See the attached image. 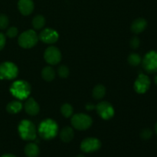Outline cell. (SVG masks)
<instances>
[{"label":"cell","instance_id":"1","mask_svg":"<svg viewBox=\"0 0 157 157\" xmlns=\"http://www.w3.org/2000/svg\"><path fill=\"white\" fill-rule=\"evenodd\" d=\"M58 124L52 119H46L41 121L38 127V133L42 139L49 140L58 135Z\"/></svg>","mask_w":157,"mask_h":157},{"label":"cell","instance_id":"2","mask_svg":"<svg viewBox=\"0 0 157 157\" xmlns=\"http://www.w3.org/2000/svg\"><path fill=\"white\" fill-rule=\"evenodd\" d=\"M10 92L17 99H27L31 94L30 84L25 81H15L10 87Z\"/></svg>","mask_w":157,"mask_h":157},{"label":"cell","instance_id":"3","mask_svg":"<svg viewBox=\"0 0 157 157\" xmlns=\"http://www.w3.org/2000/svg\"><path fill=\"white\" fill-rule=\"evenodd\" d=\"M20 137L24 140H34L36 138V128L35 124L28 120H23L18 127Z\"/></svg>","mask_w":157,"mask_h":157},{"label":"cell","instance_id":"4","mask_svg":"<svg viewBox=\"0 0 157 157\" xmlns=\"http://www.w3.org/2000/svg\"><path fill=\"white\" fill-rule=\"evenodd\" d=\"M38 36L34 30H27L18 37V44L23 48H32L38 41Z\"/></svg>","mask_w":157,"mask_h":157},{"label":"cell","instance_id":"5","mask_svg":"<svg viewBox=\"0 0 157 157\" xmlns=\"http://www.w3.org/2000/svg\"><path fill=\"white\" fill-rule=\"evenodd\" d=\"M92 119L85 113H78L72 117L71 124L78 130H86L92 125Z\"/></svg>","mask_w":157,"mask_h":157},{"label":"cell","instance_id":"6","mask_svg":"<svg viewBox=\"0 0 157 157\" xmlns=\"http://www.w3.org/2000/svg\"><path fill=\"white\" fill-rule=\"evenodd\" d=\"M18 67L14 63L6 61L0 64V79H14L18 76Z\"/></svg>","mask_w":157,"mask_h":157},{"label":"cell","instance_id":"7","mask_svg":"<svg viewBox=\"0 0 157 157\" xmlns=\"http://www.w3.org/2000/svg\"><path fill=\"white\" fill-rule=\"evenodd\" d=\"M143 67L147 73L153 74L157 72V51L147 52L142 59Z\"/></svg>","mask_w":157,"mask_h":157},{"label":"cell","instance_id":"8","mask_svg":"<svg viewBox=\"0 0 157 157\" xmlns=\"http://www.w3.org/2000/svg\"><path fill=\"white\" fill-rule=\"evenodd\" d=\"M44 58L48 64L51 65H55L61 61V53L58 48L51 46L48 48L44 52Z\"/></svg>","mask_w":157,"mask_h":157},{"label":"cell","instance_id":"9","mask_svg":"<svg viewBox=\"0 0 157 157\" xmlns=\"http://www.w3.org/2000/svg\"><path fill=\"white\" fill-rule=\"evenodd\" d=\"M151 85V81L147 75L140 74L134 83V90L136 93L143 94L147 92Z\"/></svg>","mask_w":157,"mask_h":157},{"label":"cell","instance_id":"10","mask_svg":"<svg viewBox=\"0 0 157 157\" xmlns=\"http://www.w3.org/2000/svg\"><path fill=\"white\" fill-rule=\"evenodd\" d=\"M101 142L94 137H87L84 139L81 144V150L86 153H94L100 150Z\"/></svg>","mask_w":157,"mask_h":157},{"label":"cell","instance_id":"11","mask_svg":"<svg viewBox=\"0 0 157 157\" xmlns=\"http://www.w3.org/2000/svg\"><path fill=\"white\" fill-rule=\"evenodd\" d=\"M96 110L99 116L104 120H110L114 115V110L111 104L107 101L99 103L96 106Z\"/></svg>","mask_w":157,"mask_h":157},{"label":"cell","instance_id":"12","mask_svg":"<svg viewBox=\"0 0 157 157\" xmlns=\"http://www.w3.org/2000/svg\"><path fill=\"white\" fill-rule=\"evenodd\" d=\"M58 33L54 29L47 28L43 29L40 33L38 38L45 44H54L58 40Z\"/></svg>","mask_w":157,"mask_h":157},{"label":"cell","instance_id":"13","mask_svg":"<svg viewBox=\"0 0 157 157\" xmlns=\"http://www.w3.org/2000/svg\"><path fill=\"white\" fill-rule=\"evenodd\" d=\"M35 5L32 0H19L18 2V8L19 12L23 15H29L32 13Z\"/></svg>","mask_w":157,"mask_h":157},{"label":"cell","instance_id":"14","mask_svg":"<svg viewBox=\"0 0 157 157\" xmlns=\"http://www.w3.org/2000/svg\"><path fill=\"white\" fill-rule=\"evenodd\" d=\"M25 110L28 114L31 115V116H35L39 113L40 107L38 103L33 99V98H30L27 100V101L25 104Z\"/></svg>","mask_w":157,"mask_h":157},{"label":"cell","instance_id":"15","mask_svg":"<svg viewBox=\"0 0 157 157\" xmlns=\"http://www.w3.org/2000/svg\"><path fill=\"white\" fill-rule=\"evenodd\" d=\"M147 27V21L145 18H138L132 22L131 31L135 34H140L144 32Z\"/></svg>","mask_w":157,"mask_h":157},{"label":"cell","instance_id":"16","mask_svg":"<svg viewBox=\"0 0 157 157\" xmlns=\"http://www.w3.org/2000/svg\"><path fill=\"white\" fill-rule=\"evenodd\" d=\"M25 154L27 157H38L40 153L39 147L36 144L29 143L25 147Z\"/></svg>","mask_w":157,"mask_h":157},{"label":"cell","instance_id":"17","mask_svg":"<svg viewBox=\"0 0 157 157\" xmlns=\"http://www.w3.org/2000/svg\"><path fill=\"white\" fill-rule=\"evenodd\" d=\"M75 133L71 127H65L60 132V138L64 143H69L74 139Z\"/></svg>","mask_w":157,"mask_h":157},{"label":"cell","instance_id":"18","mask_svg":"<svg viewBox=\"0 0 157 157\" xmlns=\"http://www.w3.org/2000/svg\"><path fill=\"white\" fill-rule=\"evenodd\" d=\"M41 77L46 81H52L55 78V71L51 66L44 67L41 71Z\"/></svg>","mask_w":157,"mask_h":157},{"label":"cell","instance_id":"19","mask_svg":"<svg viewBox=\"0 0 157 157\" xmlns=\"http://www.w3.org/2000/svg\"><path fill=\"white\" fill-rule=\"evenodd\" d=\"M21 109H22V104L20 101H18L9 102L6 107V110L11 114H15V113H19Z\"/></svg>","mask_w":157,"mask_h":157},{"label":"cell","instance_id":"20","mask_svg":"<svg viewBox=\"0 0 157 157\" xmlns=\"http://www.w3.org/2000/svg\"><path fill=\"white\" fill-rule=\"evenodd\" d=\"M93 94L94 98L95 100H101L105 96L106 94V88L104 85L102 84H98V85L95 86V87L93 90Z\"/></svg>","mask_w":157,"mask_h":157},{"label":"cell","instance_id":"21","mask_svg":"<svg viewBox=\"0 0 157 157\" xmlns=\"http://www.w3.org/2000/svg\"><path fill=\"white\" fill-rule=\"evenodd\" d=\"M45 25V18L43 15H38L34 17L32 20V25L35 29H41Z\"/></svg>","mask_w":157,"mask_h":157},{"label":"cell","instance_id":"22","mask_svg":"<svg viewBox=\"0 0 157 157\" xmlns=\"http://www.w3.org/2000/svg\"><path fill=\"white\" fill-rule=\"evenodd\" d=\"M127 61L132 66H137L142 62V58L140 55L136 53H131L128 56Z\"/></svg>","mask_w":157,"mask_h":157},{"label":"cell","instance_id":"23","mask_svg":"<svg viewBox=\"0 0 157 157\" xmlns=\"http://www.w3.org/2000/svg\"><path fill=\"white\" fill-rule=\"evenodd\" d=\"M61 112L63 116L66 118L71 117L73 113V107L69 104H64L61 107Z\"/></svg>","mask_w":157,"mask_h":157},{"label":"cell","instance_id":"24","mask_svg":"<svg viewBox=\"0 0 157 157\" xmlns=\"http://www.w3.org/2000/svg\"><path fill=\"white\" fill-rule=\"evenodd\" d=\"M58 74L59 75L60 78H67L69 76V69L67 66L65 65H61L58 67Z\"/></svg>","mask_w":157,"mask_h":157},{"label":"cell","instance_id":"25","mask_svg":"<svg viewBox=\"0 0 157 157\" xmlns=\"http://www.w3.org/2000/svg\"><path fill=\"white\" fill-rule=\"evenodd\" d=\"M153 131L150 129L145 128L141 130L140 133V136L144 140H148L153 136Z\"/></svg>","mask_w":157,"mask_h":157},{"label":"cell","instance_id":"26","mask_svg":"<svg viewBox=\"0 0 157 157\" xmlns=\"http://www.w3.org/2000/svg\"><path fill=\"white\" fill-rule=\"evenodd\" d=\"M9 18H8L7 15H4V14H1L0 15V29H6L9 25Z\"/></svg>","mask_w":157,"mask_h":157},{"label":"cell","instance_id":"27","mask_svg":"<svg viewBox=\"0 0 157 157\" xmlns=\"http://www.w3.org/2000/svg\"><path fill=\"white\" fill-rule=\"evenodd\" d=\"M140 44V38H138V37L135 36L131 38V40H130V45L132 48L133 49L138 48Z\"/></svg>","mask_w":157,"mask_h":157},{"label":"cell","instance_id":"28","mask_svg":"<svg viewBox=\"0 0 157 157\" xmlns=\"http://www.w3.org/2000/svg\"><path fill=\"white\" fill-rule=\"evenodd\" d=\"M17 35H18V29L15 27L9 28L7 30V32H6V35H7L9 38H15V37H16Z\"/></svg>","mask_w":157,"mask_h":157},{"label":"cell","instance_id":"29","mask_svg":"<svg viewBox=\"0 0 157 157\" xmlns=\"http://www.w3.org/2000/svg\"><path fill=\"white\" fill-rule=\"evenodd\" d=\"M6 36L4 35V34L0 32V51L3 49V48L6 45Z\"/></svg>","mask_w":157,"mask_h":157},{"label":"cell","instance_id":"30","mask_svg":"<svg viewBox=\"0 0 157 157\" xmlns=\"http://www.w3.org/2000/svg\"><path fill=\"white\" fill-rule=\"evenodd\" d=\"M94 105H92V104H87V105H86V108H87V110H93L94 108Z\"/></svg>","mask_w":157,"mask_h":157},{"label":"cell","instance_id":"31","mask_svg":"<svg viewBox=\"0 0 157 157\" xmlns=\"http://www.w3.org/2000/svg\"><path fill=\"white\" fill-rule=\"evenodd\" d=\"M1 157H16L15 155L13 154H10V153H7V154H4L2 155Z\"/></svg>","mask_w":157,"mask_h":157},{"label":"cell","instance_id":"32","mask_svg":"<svg viewBox=\"0 0 157 157\" xmlns=\"http://www.w3.org/2000/svg\"><path fill=\"white\" fill-rule=\"evenodd\" d=\"M154 83H155V84L157 86V75L155 76V78H154Z\"/></svg>","mask_w":157,"mask_h":157},{"label":"cell","instance_id":"33","mask_svg":"<svg viewBox=\"0 0 157 157\" xmlns=\"http://www.w3.org/2000/svg\"><path fill=\"white\" fill-rule=\"evenodd\" d=\"M154 129H155V133H156V135H157V122L156 123V124H155Z\"/></svg>","mask_w":157,"mask_h":157},{"label":"cell","instance_id":"34","mask_svg":"<svg viewBox=\"0 0 157 157\" xmlns=\"http://www.w3.org/2000/svg\"><path fill=\"white\" fill-rule=\"evenodd\" d=\"M76 157H84V156H83V155H81V154H79V155H78Z\"/></svg>","mask_w":157,"mask_h":157}]
</instances>
